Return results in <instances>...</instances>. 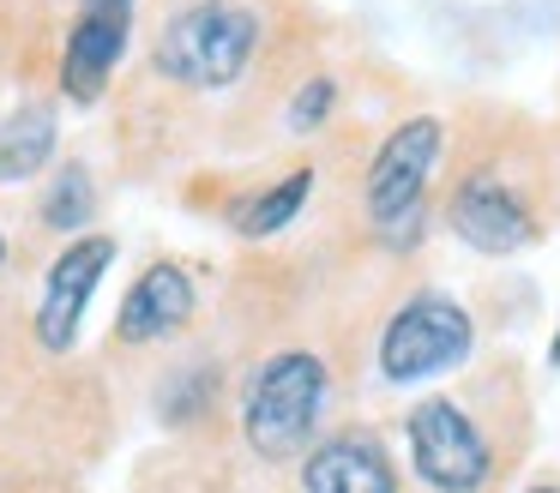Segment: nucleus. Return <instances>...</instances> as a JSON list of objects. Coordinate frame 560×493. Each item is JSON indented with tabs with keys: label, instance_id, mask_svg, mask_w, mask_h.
<instances>
[{
	"label": "nucleus",
	"instance_id": "obj_1",
	"mask_svg": "<svg viewBox=\"0 0 560 493\" xmlns=\"http://www.w3.org/2000/svg\"><path fill=\"white\" fill-rule=\"evenodd\" d=\"M331 373L314 349H278L254 367L242 391V439L259 463H302L314 451Z\"/></svg>",
	"mask_w": 560,
	"mask_h": 493
},
{
	"label": "nucleus",
	"instance_id": "obj_2",
	"mask_svg": "<svg viewBox=\"0 0 560 493\" xmlns=\"http://www.w3.org/2000/svg\"><path fill=\"white\" fill-rule=\"evenodd\" d=\"M440 168V120L434 115H410L380 139L374 163L362 175V204L368 223L386 247H416L428 223V180Z\"/></svg>",
	"mask_w": 560,
	"mask_h": 493
},
{
	"label": "nucleus",
	"instance_id": "obj_3",
	"mask_svg": "<svg viewBox=\"0 0 560 493\" xmlns=\"http://www.w3.org/2000/svg\"><path fill=\"white\" fill-rule=\"evenodd\" d=\"M259 48V19L235 0H194L158 36V72L187 91H223L247 72Z\"/></svg>",
	"mask_w": 560,
	"mask_h": 493
},
{
	"label": "nucleus",
	"instance_id": "obj_4",
	"mask_svg": "<svg viewBox=\"0 0 560 493\" xmlns=\"http://www.w3.org/2000/svg\"><path fill=\"white\" fill-rule=\"evenodd\" d=\"M404 439H410V463L422 488L488 493V481H494V439L458 397H422L404 421Z\"/></svg>",
	"mask_w": 560,
	"mask_h": 493
},
{
	"label": "nucleus",
	"instance_id": "obj_5",
	"mask_svg": "<svg viewBox=\"0 0 560 493\" xmlns=\"http://www.w3.org/2000/svg\"><path fill=\"white\" fill-rule=\"evenodd\" d=\"M374 355H380V373H386L392 385L434 379V373L464 367V361L476 355V325H470V313H464L452 295L422 289V295H410L386 319Z\"/></svg>",
	"mask_w": 560,
	"mask_h": 493
},
{
	"label": "nucleus",
	"instance_id": "obj_6",
	"mask_svg": "<svg viewBox=\"0 0 560 493\" xmlns=\"http://www.w3.org/2000/svg\"><path fill=\"white\" fill-rule=\"evenodd\" d=\"M446 228L482 259H506V253H524L536 240V211L518 187L482 168V175H464L446 199Z\"/></svg>",
	"mask_w": 560,
	"mask_h": 493
},
{
	"label": "nucleus",
	"instance_id": "obj_7",
	"mask_svg": "<svg viewBox=\"0 0 560 493\" xmlns=\"http://www.w3.org/2000/svg\"><path fill=\"white\" fill-rule=\"evenodd\" d=\"M109 259H115V235H79V240H67V253L49 265L43 301H37V343L49 349V355H67V349H73Z\"/></svg>",
	"mask_w": 560,
	"mask_h": 493
},
{
	"label": "nucleus",
	"instance_id": "obj_8",
	"mask_svg": "<svg viewBox=\"0 0 560 493\" xmlns=\"http://www.w3.org/2000/svg\"><path fill=\"white\" fill-rule=\"evenodd\" d=\"M133 36V0H79V24L61 55V91L73 103H97Z\"/></svg>",
	"mask_w": 560,
	"mask_h": 493
},
{
	"label": "nucleus",
	"instance_id": "obj_9",
	"mask_svg": "<svg viewBox=\"0 0 560 493\" xmlns=\"http://www.w3.org/2000/svg\"><path fill=\"white\" fill-rule=\"evenodd\" d=\"M194 307H199L194 277L175 259H158L133 277L121 313H115V337H121V343H163V337H175L194 319Z\"/></svg>",
	"mask_w": 560,
	"mask_h": 493
},
{
	"label": "nucleus",
	"instance_id": "obj_10",
	"mask_svg": "<svg viewBox=\"0 0 560 493\" xmlns=\"http://www.w3.org/2000/svg\"><path fill=\"white\" fill-rule=\"evenodd\" d=\"M302 493H398V469L374 433H338L302 457Z\"/></svg>",
	"mask_w": 560,
	"mask_h": 493
},
{
	"label": "nucleus",
	"instance_id": "obj_11",
	"mask_svg": "<svg viewBox=\"0 0 560 493\" xmlns=\"http://www.w3.org/2000/svg\"><path fill=\"white\" fill-rule=\"evenodd\" d=\"M314 180H319V168L314 163H302V168H290L283 180H271L266 192H254V199H242L235 204V235H247V240H266V235H278V228H290L295 216L307 211V192H314Z\"/></svg>",
	"mask_w": 560,
	"mask_h": 493
},
{
	"label": "nucleus",
	"instance_id": "obj_12",
	"mask_svg": "<svg viewBox=\"0 0 560 493\" xmlns=\"http://www.w3.org/2000/svg\"><path fill=\"white\" fill-rule=\"evenodd\" d=\"M55 156V108L31 103L0 120V180H31Z\"/></svg>",
	"mask_w": 560,
	"mask_h": 493
},
{
	"label": "nucleus",
	"instance_id": "obj_13",
	"mask_svg": "<svg viewBox=\"0 0 560 493\" xmlns=\"http://www.w3.org/2000/svg\"><path fill=\"white\" fill-rule=\"evenodd\" d=\"M43 228H55V235H73V228L91 223V211H97V187H91V168L85 163H67L61 175L49 180V192H43Z\"/></svg>",
	"mask_w": 560,
	"mask_h": 493
},
{
	"label": "nucleus",
	"instance_id": "obj_14",
	"mask_svg": "<svg viewBox=\"0 0 560 493\" xmlns=\"http://www.w3.org/2000/svg\"><path fill=\"white\" fill-rule=\"evenodd\" d=\"M331 103H338V79H331V72H314V79L290 96V127L295 132H314L319 120L331 115Z\"/></svg>",
	"mask_w": 560,
	"mask_h": 493
},
{
	"label": "nucleus",
	"instance_id": "obj_15",
	"mask_svg": "<svg viewBox=\"0 0 560 493\" xmlns=\"http://www.w3.org/2000/svg\"><path fill=\"white\" fill-rule=\"evenodd\" d=\"M524 493H560V481H536V488H524Z\"/></svg>",
	"mask_w": 560,
	"mask_h": 493
},
{
	"label": "nucleus",
	"instance_id": "obj_16",
	"mask_svg": "<svg viewBox=\"0 0 560 493\" xmlns=\"http://www.w3.org/2000/svg\"><path fill=\"white\" fill-rule=\"evenodd\" d=\"M548 361L560 367V325H555V343H548Z\"/></svg>",
	"mask_w": 560,
	"mask_h": 493
},
{
	"label": "nucleus",
	"instance_id": "obj_17",
	"mask_svg": "<svg viewBox=\"0 0 560 493\" xmlns=\"http://www.w3.org/2000/svg\"><path fill=\"white\" fill-rule=\"evenodd\" d=\"M0 265H7V240H0Z\"/></svg>",
	"mask_w": 560,
	"mask_h": 493
}]
</instances>
